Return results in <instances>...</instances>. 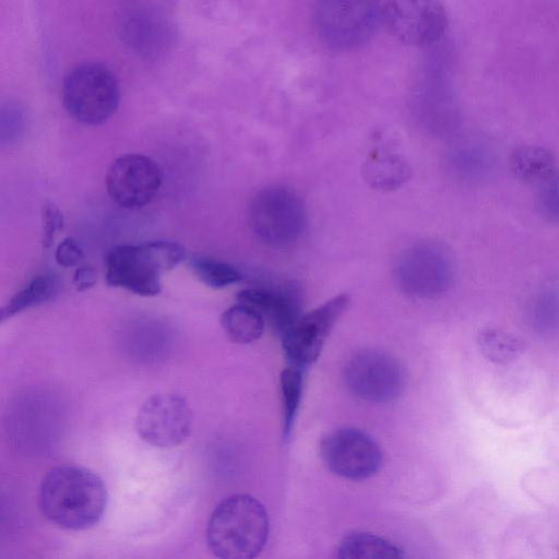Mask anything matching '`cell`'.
I'll list each match as a JSON object with an SVG mask.
<instances>
[{"label": "cell", "instance_id": "obj_4", "mask_svg": "<svg viewBox=\"0 0 559 559\" xmlns=\"http://www.w3.org/2000/svg\"><path fill=\"white\" fill-rule=\"evenodd\" d=\"M61 98L66 111L84 126H99L117 110L120 85L115 73L100 62L87 61L64 75Z\"/></svg>", "mask_w": 559, "mask_h": 559}, {"label": "cell", "instance_id": "obj_23", "mask_svg": "<svg viewBox=\"0 0 559 559\" xmlns=\"http://www.w3.org/2000/svg\"><path fill=\"white\" fill-rule=\"evenodd\" d=\"M533 319L542 331L559 330V290H549L536 299Z\"/></svg>", "mask_w": 559, "mask_h": 559}, {"label": "cell", "instance_id": "obj_13", "mask_svg": "<svg viewBox=\"0 0 559 559\" xmlns=\"http://www.w3.org/2000/svg\"><path fill=\"white\" fill-rule=\"evenodd\" d=\"M381 23L397 40L424 46L441 38L448 17L438 1H385L381 2Z\"/></svg>", "mask_w": 559, "mask_h": 559}, {"label": "cell", "instance_id": "obj_22", "mask_svg": "<svg viewBox=\"0 0 559 559\" xmlns=\"http://www.w3.org/2000/svg\"><path fill=\"white\" fill-rule=\"evenodd\" d=\"M523 345L520 338L499 330H485L479 335L481 352L496 362L512 360L523 352Z\"/></svg>", "mask_w": 559, "mask_h": 559}, {"label": "cell", "instance_id": "obj_6", "mask_svg": "<svg viewBox=\"0 0 559 559\" xmlns=\"http://www.w3.org/2000/svg\"><path fill=\"white\" fill-rule=\"evenodd\" d=\"M313 22L321 40L340 51L356 49L368 43L381 23V2L320 1Z\"/></svg>", "mask_w": 559, "mask_h": 559}, {"label": "cell", "instance_id": "obj_16", "mask_svg": "<svg viewBox=\"0 0 559 559\" xmlns=\"http://www.w3.org/2000/svg\"><path fill=\"white\" fill-rule=\"evenodd\" d=\"M221 324L226 336L236 344H250L261 337L265 319L254 308L237 302L221 316Z\"/></svg>", "mask_w": 559, "mask_h": 559}, {"label": "cell", "instance_id": "obj_25", "mask_svg": "<svg viewBox=\"0 0 559 559\" xmlns=\"http://www.w3.org/2000/svg\"><path fill=\"white\" fill-rule=\"evenodd\" d=\"M538 201L543 214L551 221L559 222V174L555 173L544 181Z\"/></svg>", "mask_w": 559, "mask_h": 559}, {"label": "cell", "instance_id": "obj_2", "mask_svg": "<svg viewBox=\"0 0 559 559\" xmlns=\"http://www.w3.org/2000/svg\"><path fill=\"white\" fill-rule=\"evenodd\" d=\"M269 534V519L255 498L237 493L222 500L210 515L206 543L217 559H254Z\"/></svg>", "mask_w": 559, "mask_h": 559}, {"label": "cell", "instance_id": "obj_14", "mask_svg": "<svg viewBox=\"0 0 559 559\" xmlns=\"http://www.w3.org/2000/svg\"><path fill=\"white\" fill-rule=\"evenodd\" d=\"M237 301L258 310L282 336L301 316L296 298L288 292L246 288L238 293Z\"/></svg>", "mask_w": 559, "mask_h": 559}, {"label": "cell", "instance_id": "obj_1", "mask_svg": "<svg viewBox=\"0 0 559 559\" xmlns=\"http://www.w3.org/2000/svg\"><path fill=\"white\" fill-rule=\"evenodd\" d=\"M39 508L52 524L68 531L96 525L106 509L103 479L88 468L61 465L50 469L39 489Z\"/></svg>", "mask_w": 559, "mask_h": 559}, {"label": "cell", "instance_id": "obj_20", "mask_svg": "<svg viewBox=\"0 0 559 559\" xmlns=\"http://www.w3.org/2000/svg\"><path fill=\"white\" fill-rule=\"evenodd\" d=\"M304 370L288 365L280 374L282 431L285 439L289 438L299 411L304 389Z\"/></svg>", "mask_w": 559, "mask_h": 559}, {"label": "cell", "instance_id": "obj_28", "mask_svg": "<svg viewBox=\"0 0 559 559\" xmlns=\"http://www.w3.org/2000/svg\"><path fill=\"white\" fill-rule=\"evenodd\" d=\"M555 559H559V554H558V556Z\"/></svg>", "mask_w": 559, "mask_h": 559}, {"label": "cell", "instance_id": "obj_19", "mask_svg": "<svg viewBox=\"0 0 559 559\" xmlns=\"http://www.w3.org/2000/svg\"><path fill=\"white\" fill-rule=\"evenodd\" d=\"M337 559H403L400 549L376 534L359 532L346 536L340 544Z\"/></svg>", "mask_w": 559, "mask_h": 559}, {"label": "cell", "instance_id": "obj_26", "mask_svg": "<svg viewBox=\"0 0 559 559\" xmlns=\"http://www.w3.org/2000/svg\"><path fill=\"white\" fill-rule=\"evenodd\" d=\"M55 259L60 266L72 267L83 261L84 251L74 238L67 237L57 246Z\"/></svg>", "mask_w": 559, "mask_h": 559}, {"label": "cell", "instance_id": "obj_5", "mask_svg": "<svg viewBox=\"0 0 559 559\" xmlns=\"http://www.w3.org/2000/svg\"><path fill=\"white\" fill-rule=\"evenodd\" d=\"M249 225L263 245L284 248L296 242L307 225V210L301 197L282 185L264 187L249 203Z\"/></svg>", "mask_w": 559, "mask_h": 559}, {"label": "cell", "instance_id": "obj_9", "mask_svg": "<svg viewBox=\"0 0 559 559\" xmlns=\"http://www.w3.org/2000/svg\"><path fill=\"white\" fill-rule=\"evenodd\" d=\"M345 383L358 399L388 403L400 396L405 378L401 365L379 350H361L352 356L344 369Z\"/></svg>", "mask_w": 559, "mask_h": 559}, {"label": "cell", "instance_id": "obj_24", "mask_svg": "<svg viewBox=\"0 0 559 559\" xmlns=\"http://www.w3.org/2000/svg\"><path fill=\"white\" fill-rule=\"evenodd\" d=\"M43 235L41 245L49 248L53 241L57 231L64 226L63 214L60 209L51 201H45L41 206Z\"/></svg>", "mask_w": 559, "mask_h": 559}, {"label": "cell", "instance_id": "obj_21", "mask_svg": "<svg viewBox=\"0 0 559 559\" xmlns=\"http://www.w3.org/2000/svg\"><path fill=\"white\" fill-rule=\"evenodd\" d=\"M189 266L203 284L214 289L227 287L242 278L241 272L231 264L209 257H193Z\"/></svg>", "mask_w": 559, "mask_h": 559}, {"label": "cell", "instance_id": "obj_3", "mask_svg": "<svg viewBox=\"0 0 559 559\" xmlns=\"http://www.w3.org/2000/svg\"><path fill=\"white\" fill-rule=\"evenodd\" d=\"M185 257V248L170 240L116 246L106 255V282L139 296H156L162 290V274Z\"/></svg>", "mask_w": 559, "mask_h": 559}, {"label": "cell", "instance_id": "obj_15", "mask_svg": "<svg viewBox=\"0 0 559 559\" xmlns=\"http://www.w3.org/2000/svg\"><path fill=\"white\" fill-rule=\"evenodd\" d=\"M411 169L395 154L374 152L362 166V176L368 185L380 190H392L407 181Z\"/></svg>", "mask_w": 559, "mask_h": 559}, {"label": "cell", "instance_id": "obj_7", "mask_svg": "<svg viewBox=\"0 0 559 559\" xmlns=\"http://www.w3.org/2000/svg\"><path fill=\"white\" fill-rule=\"evenodd\" d=\"M349 304L350 296L342 293L301 314L281 336L288 365L307 370L320 356L325 341Z\"/></svg>", "mask_w": 559, "mask_h": 559}, {"label": "cell", "instance_id": "obj_10", "mask_svg": "<svg viewBox=\"0 0 559 559\" xmlns=\"http://www.w3.org/2000/svg\"><path fill=\"white\" fill-rule=\"evenodd\" d=\"M192 412L188 402L174 393H157L139 407L134 427L146 443L162 449L182 443L190 435Z\"/></svg>", "mask_w": 559, "mask_h": 559}, {"label": "cell", "instance_id": "obj_8", "mask_svg": "<svg viewBox=\"0 0 559 559\" xmlns=\"http://www.w3.org/2000/svg\"><path fill=\"white\" fill-rule=\"evenodd\" d=\"M395 277L399 286L408 295L433 298L450 287L453 265L444 248L423 241L402 253L395 266Z\"/></svg>", "mask_w": 559, "mask_h": 559}, {"label": "cell", "instance_id": "obj_11", "mask_svg": "<svg viewBox=\"0 0 559 559\" xmlns=\"http://www.w3.org/2000/svg\"><path fill=\"white\" fill-rule=\"evenodd\" d=\"M163 183V171L150 156L129 153L109 166L105 185L110 199L128 210L141 209L156 197Z\"/></svg>", "mask_w": 559, "mask_h": 559}, {"label": "cell", "instance_id": "obj_12", "mask_svg": "<svg viewBox=\"0 0 559 559\" xmlns=\"http://www.w3.org/2000/svg\"><path fill=\"white\" fill-rule=\"evenodd\" d=\"M320 453L332 473L350 480L369 478L382 463L378 443L356 428H340L326 435L321 440Z\"/></svg>", "mask_w": 559, "mask_h": 559}, {"label": "cell", "instance_id": "obj_27", "mask_svg": "<svg viewBox=\"0 0 559 559\" xmlns=\"http://www.w3.org/2000/svg\"><path fill=\"white\" fill-rule=\"evenodd\" d=\"M97 273L92 265L79 266L73 274V285L78 292H85L96 284Z\"/></svg>", "mask_w": 559, "mask_h": 559}, {"label": "cell", "instance_id": "obj_17", "mask_svg": "<svg viewBox=\"0 0 559 559\" xmlns=\"http://www.w3.org/2000/svg\"><path fill=\"white\" fill-rule=\"evenodd\" d=\"M510 167L521 180L544 182L556 173V159L547 148L524 145L512 152Z\"/></svg>", "mask_w": 559, "mask_h": 559}, {"label": "cell", "instance_id": "obj_18", "mask_svg": "<svg viewBox=\"0 0 559 559\" xmlns=\"http://www.w3.org/2000/svg\"><path fill=\"white\" fill-rule=\"evenodd\" d=\"M58 290L59 282L56 276L50 274L35 276L1 308V321L9 320L29 308L50 301L58 294Z\"/></svg>", "mask_w": 559, "mask_h": 559}]
</instances>
